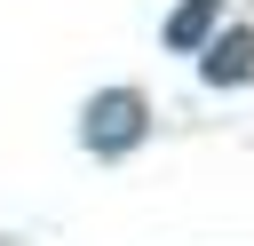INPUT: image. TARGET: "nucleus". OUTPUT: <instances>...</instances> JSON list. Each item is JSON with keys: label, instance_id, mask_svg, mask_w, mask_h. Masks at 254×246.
I'll list each match as a JSON object with an SVG mask.
<instances>
[{"label": "nucleus", "instance_id": "2", "mask_svg": "<svg viewBox=\"0 0 254 246\" xmlns=\"http://www.w3.org/2000/svg\"><path fill=\"white\" fill-rule=\"evenodd\" d=\"M246 71H254V32H222L214 56H206V79H214V87H238Z\"/></svg>", "mask_w": 254, "mask_h": 246}, {"label": "nucleus", "instance_id": "3", "mask_svg": "<svg viewBox=\"0 0 254 246\" xmlns=\"http://www.w3.org/2000/svg\"><path fill=\"white\" fill-rule=\"evenodd\" d=\"M214 8H222V0H183V8L167 16V48H190V40H206V32H214Z\"/></svg>", "mask_w": 254, "mask_h": 246}, {"label": "nucleus", "instance_id": "1", "mask_svg": "<svg viewBox=\"0 0 254 246\" xmlns=\"http://www.w3.org/2000/svg\"><path fill=\"white\" fill-rule=\"evenodd\" d=\"M143 135V95H95L87 103V151H119Z\"/></svg>", "mask_w": 254, "mask_h": 246}]
</instances>
